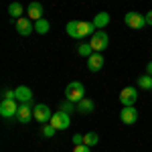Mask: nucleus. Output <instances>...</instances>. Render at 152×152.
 Listing matches in <instances>:
<instances>
[{
  "mask_svg": "<svg viewBox=\"0 0 152 152\" xmlns=\"http://www.w3.org/2000/svg\"><path fill=\"white\" fill-rule=\"evenodd\" d=\"M120 120L126 124V126H132L138 122V110L134 105H124V110L120 112Z\"/></svg>",
  "mask_w": 152,
  "mask_h": 152,
  "instance_id": "obj_5",
  "label": "nucleus"
},
{
  "mask_svg": "<svg viewBox=\"0 0 152 152\" xmlns=\"http://www.w3.org/2000/svg\"><path fill=\"white\" fill-rule=\"evenodd\" d=\"M91 23L95 24V28H97V31H99V28H105V26L110 24V12H97Z\"/></svg>",
  "mask_w": 152,
  "mask_h": 152,
  "instance_id": "obj_14",
  "label": "nucleus"
},
{
  "mask_svg": "<svg viewBox=\"0 0 152 152\" xmlns=\"http://www.w3.org/2000/svg\"><path fill=\"white\" fill-rule=\"evenodd\" d=\"M55 132H57V128L51 126V124H45V126H43V134H45V138H53Z\"/></svg>",
  "mask_w": 152,
  "mask_h": 152,
  "instance_id": "obj_23",
  "label": "nucleus"
},
{
  "mask_svg": "<svg viewBox=\"0 0 152 152\" xmlns=\"http://www.w3.org/2000/svg\"><path fill=\"white\" fill-rule=\"evenodd\" d=\"M146 73H148V75H152V61L146 65Z\"/></svg>",
  "mask_w": 152,
  "mask_h": 152,
  "instance_id": "obj_28",
  "label": "nucleus"
},
{
  "mask_svg": "<svg viewBox=\"0 0 152 152\" xmlns=\"http://www.w3.org/2000/svg\"><path fill=\"white\" fill-rule=\"evenodd\" d=\"M73 144L77 146V144H83V136L81 134H73Z\"/></svg>",
  "mask_w": 152,
  "mask_h": 152,
  "instance_id": "obj_26",
  "label": "nucleus"
},
{
  "mask_svg": "<svg viewBox=\"0 0 152 152\" xmlns=\"http://www.w3.org/2000/svg\"><path fill=\"white\" fill-rule=\"evenodd\" d=\"M138 85H140L142 89H146V91H152V75H140L138 77Z\"/></svg>",
  "mask_w": 152,
  "mask_h": 152,
  "instance_id": "obj_17",
  "label": "nucleus"
},
{
  "mask_svg": "<svg viewBox=\"0 0 152 152\" xmlns=\"http://www.w3.org/2000/svg\"><path fill=\"white\" fill-rule=\"evenodd\" d=\"M83 97H85V87H83L81 81H71L69 85L65 87V99L79 104Z\"/></svg>",
  "mask_w": 152,
  "mask_h": 152,
  "instance_id": "obj_2",
  "label": "nucleus"
},
{
  "mask_svg": "<svg viewBox=\"0 0 152 152\" xmlns=\"http://www.w3.org/2000/svg\"><path fill=\"white\" fill-rule=\"evenodd\" d=\"M16 112H18L16 99H2L0 102V116L2 118H12L16 116Z\"/></svg>",
  "mask_w": 152,
  "mask_h": 152,
  "instance_id": "obj_9",
  "label": "nucleus"
},
{
  "mask_svg": "<svg viewBox=\"0 0 152 152\" xmlns=\"http://www.w3.org/2000/svg\"><path fill=\"white\" fill-rule=\"evenodd\" d=\"M14 91H16V102H20V104H26V102H31V99H33V91H31L26 85L16 87Z\"/></svg>",
  "mask_w": 152,
  "mask_h": 152,
  "instance_id": "obj_13",
  "label": "nucleus"
},
{
  "mask_svg": "<svg viewBox=\"0 0 152 152\" xmlns=\"http://www.w3.org/2000/svg\"><path fill=\"white\" fill-rule=\"evenodd\" d=\"M77 53H79L81 57H89V55L94 53V49H91V45H89V43H81V45H79V49H77Z\"/></svg>",
  "mask_w": 152,
  "mask_h": 152,
  "instance_id": "obj_22",
  "label": "nucleus"
},
{
  "mask_svg": "<svg viewBox=\"0 0 152 152\" xmlns=\"http://www.w3.org/2000/svg\"><path fill=\"white\" fill-rule=\"evenodd\" d=\"M4 99H16V91H10V89H6V91H4Z\"/></svg>",
  "mask_w": 152,
  "mask_h": 152,
  "instance_id": "obj_25",
  "label": "nucleus"
},
{
  "mask_svg": "<svg viewBox=\"0 0 152 152\" xmlns=\"http://www.w3.org/2000/svg\"><path fill=\"white\" fill-rule=\"evenodd\" d=\"M99 140V136L95 134V132H87L85 136H83V144H87V146H95Z\"/></svg>",
  "mask_w": 152,
  "mask_h": 152,
  "instance_id": "obj_21",
  "label": "nucleus"
},
{
  "mask_svg": "<svg viewBox=\"0 0 152 152\" xmlns=\"http://www.w3.org/2000/svg\"><path fill=\"white\" fill-rule=\"evenodd\" d=\"M89 45L94 49V53H102L110 45V37H107V33H105L104 28H99V31H95L94 35H91V43Z\"/></svg>",
  "mask_w": 152,
  "mask_h": 152,
  "instance_id": "obj_3",
  "label": "nucleus"
},
{
  "mask_svg": "<svg viewBox=\"0 0 152 152\" xmlns=\"http://www.w3.org/2000/svg\"><path fill=\"white\" fill-rule=\"evenodd\" d=\"M138 99V91L136 87H124L122 94H120V104L122 105H134Z\"/></svg>",
  "mask_w": 152,
  "mask_h": 152,
  "instance_id": "obj_10",
  "label": "nucleus"
},
{
  "mask_svg": "<svg viewBox=\"0 0 152 152\" xmlns=\"http://www.w3.org/2000/svg\"><path fill=\"white\" fill-rule=\"evenodd\" d=\"M8 14H10L12 18H20V14H23V4H20V2H12L10 6H8Z\"/></svg>",
  "mask_w": 152,
  "mask_h": 152,
  "instance_id": "obj_18",
  "label": "nucleus"
},
{
  "mask_svg": "<svg viewBox=\"0 0 152 152\" xmlns=\"http://www.w3.org/2000/svg\"><path fill=\"white\" fill-rule=\"evenodd\" d=\"M126 24H128L130 28H134V31H140L142 26L146 24V18L142 16L140 12H126Z\"/></svg>",
  "mask_w": 152,
  "mask_h": 152,
  "instance_id": "obj_6",
  "label": "nucleus"
},
{
  "mask_svg": "<svg viewBox=\"0 0 152 152\" xmlns=\"http://www.w3.org/2000/svg\"><path fill=\"white\" fill-rule=\"evenodd\" d=\"M144 18H146V24H150V26H152V10L146 12V16H144Z\"/></svg>",
  "mask_w": 152,
  "mask_h": 152,
  "instance_id": "obj_27",
  "label": "nucleus"
},
{
  "mask_svg": "<svg viewBox=\"0 0 152 152\" xmlns=\"http://www.w3.org/2000/svg\"><path fill=\"white\" fill-rule=\"evenodd\" d=\"M51 126H55L57 130H67L71 126V118L69 114H65V112H61L59 110L57 114H53V118H51V122H49Z\"/></svg>",
  "mask_w": 152,
  "mask_h": 152,
  "instance_id": "obj_4",
  "label": "nucleus"
},
{
  "mask_svg": "<svg viewBox=\"0 0 152 152\" xmlns=\"http://www.w3.org/2000/svg\"><path fill=\"white\" fill-rule=\"evenodd\" d=\"M94 110H95L94 99H87V97H83L81 102L77 104V112H79V114H91Z\"/></svg>",
  "mask_w": 152,
  "mask_h": 152,
  "instance_id": "obj_16",
  "label": "nucleus"
},
{
  "mask_svg": "<svg viewBox=\"0 0 152 152\" xmlns=\"http://www.w3.org/2000/svg\"><path fill=\"white\" fill-rule=\"evenodd\" d=\"M67 35L73 37V39H83V37L87 35H94L95 31V24L94 23H87V20H71V23H67Z\"/></svg>",
  "mask_w": 152,
  "mask_h": 152,
  "instance_id": "obj_1",
  "label": "nucleus"
},
{
  "mask_svg": "<svg viewBox=\"0 0 152 152\" xmlns=\"http://www.w3.org/2000/svg\"><path fill=\"white\" fill-rule=\"evenodd\" d=\"M33 110H35V107H31V102L20 104V105H18V112H16V120H18L20 124H28V122L35 118Z\"/></svg>",
  "mask_w": 152,
  "mask_h": 152,
  "instance_id": "obj_7",
  "label": "nucleus"
},
{
  "mask_svg": "<svg viewBox=\"0 0 152 152\" xmlns=\"http://www.w3.org/2000/svg\"><path fill=\"white\" fill-rule=\"evenodd\" d=\"M33 114H35V120L39 122V124H47V122H51V118H53L51 110H49V105H45V104L35 105Z\"/></svg>",
  "mask_w": 152,
  "mask_h": 152,
  "instance_id": "obj_8",
  "label": "nucleus"
},
{
  "mask_svg": "<svg viewBox=\"0 0 152 152\" xmlns=\"http://www.w3.org/2000/svg\"><path fill=\"white\" fill-rule=\"evenodd\" d=\"M28 18H33V20L43 18V4L41 2H31L28 4Z\"/></svg>",
  "mask_w": 152,
  "mask_h": 152,
  "instance_id": "obj_15",
  "label": "nucleus"
},
{
  "mask_svg": "<svg viewBox=\"0 0 152 152\" xmlns=\"http://www.w3.org/2000/svg\"><path fill=\"white\" fill-rule=\"evenodd\" d=\"M73 152H91V150H89L87 144H77V146L73 148Z\"/></svg>",
  "mask_w": 152,
  "mask_h": 152,
  "instance_id": "obj_24",
  "label": "nucleus"
},
{
  "mask_svg": "<svg viewBox=\"0 0 152 152\" xmlns=\"http://www.w3.org/2000/svg\"><path fill=\"white\" fill-rule=\"evenodd\" d=\"M59 110H61V112H65V114H73V112H77V104H75V102H69V99H65V102H63V104L59 105Z\"/></svg>",
  "mask_w": 152,
  "mask_h": 152,
  "instance_id": "obj_19",
  "label": "nucleus"
},
{
  "mask_svg": "<svg viewBox=\"0 0 152 152\" xmlns=\"http://www.w3.org/2000/svg\"><path fill=\"white\" fill-rule=\"evenodd\" d=\"M35 31V24L31 23V18H16V33L18 35H23V37H28L31 33Z\"/></svg>",
  "mask_w": 152,
  "mask_h": 152,
  "instance_id": "obj_11",
  "label": "nucleus"
},
{
  "mask_svg": "<svg viewBox=\"0 0 152 152\" xmlns=\"http://www.w3.org/2000/svg\"><path fill=\"white\" fill-rule=\"evenodd\" d=\"M104 67V57H102V53H91L89 57H87V69L95 73V71H99Z\"/></svg>",
  "mask_w": 152,
  "mask_h": 152,
  "instance_id": "obj_12",
  "label": "nucleus"
},
{
  "mask_svg": "<svg viewBox=\"0 0 152 152\" xmlns=\"http://www.w3.org/2000/svg\"><path fill=\"white\" fill-rule=\"evenodd\" d=\"M35 31L41 33V35H47L49 33V23L45 20V18H39V20L35 23Z\"/></svg>",
  "mask_w": 152,
  "mask_h": 152,
  "instance_id": "obj_20",
  "label": "nucleus"
}]
</instances>
